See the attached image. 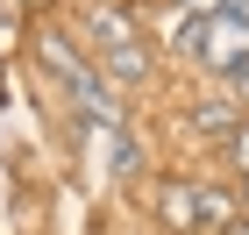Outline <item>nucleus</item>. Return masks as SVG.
Wrapping results in <instances>:
<instances>
[{
	"label": "nucleus",
	"instance_id": "nucleus-4",
	"mask_svg": "<svg viewBox=\"0 0 249 235\" xmlns=\"http://www.w3.org/2000/svg\"><path fill=\"white\" fill-rule=\"evenodd\" d=\"M36 57L50 64V72H57V78H64V93H71L78 78L93 72V64H86V57H78V50H71V36H57V29H43V36H36Z\"/></svg>",
	"mask_w": 249,
	"mask_h": 235
},
{
	"label": "nucleus",
	"instance_id": "nucleus-7",
	"mask_svg": "<svg viewBox=\"0 0 249 235\" xmlns=\"http://www.w3.org/2000/svg\"><path fill=\"white\" fill-rule=\"evenodd\" d=\"M199 228L228 235V228H235V199H228V193H213V185H199Z\"/></svg>",
	"mask_w": 249,
	"mask_h": 235
},
{
	"label": "nucleus",
	"instance_id": "nucleus-5",
	"mask_svg": "<svg viewBox=\"0 0 249 235\" xmlns=\"http://www.w3.org/2000/svg\"><path fill=\"white\" fill-rule=\"evenodd\" d=\"M157 214L171 221V228H199V185H164Z\"/></svg>",
	"mask_w": 249,
	"mask_h": 235
},
{
	"label": "nucleus",
	"instance_id": "nucleus-8",
	"mask_svg": "<svg viewBox=\"0 0 249 235\" xmlns=\"http://www.w3.org/2000/svg\"><path fill=\"white\" fill-rule=\"evenodd\" d=\"M135 164H142V150H135V143H128V136H121V143H114V171H121V178H128V171H135Z\"/></svg>",
	"mask_w": 249,
	"mask_h": 235
},
{
	"label": "nucleus",
	"instance_id": "nucleus-9",
	"mask_svg": "<svg viewBox=\"0 0 249 235\" xmlns=\"http://www.w3.org/2000/svg\"><path fill=\"white\" fill-rule=\"evenodd\" d=\"M221 7H228V0H185V15H192V21H213Z\"/></svg>",
	"mask_w": 249,
	"mask_h": 235
},
{
	"label": "nucleus",
	"instance_id": "nucleus-1",
	"mask_svg": "<svg viewBox=\"0 0 249 235\" xmlns=\"http://www.w3.org/2000/svg\"><path fill=\"white\" fill-rule=\"evenodd\" d=\"M199 64L207 72H242L249 64V21L235 7H221L213 21H199Z\"/></svg>",
	"mask_w": 249,
	"mask_h": 235
},
{
	"label": "nucleus",
	"instance_id": "nucleus-3",
	"mask_svg": "<svg viewBox=\"0 0 249 235\" xmlns=\"http://www.w3.org/2000/svg\"><path fill=\"white\" fill-rule=\"evenodd\" d=\"M157 64H150V50L142 43H121V50H100V78L107 86H142Z\"/></svg>",
	"mask_w": 249,
	"mask_h": 235
},
{
	"label": "nucleus",
	"instance_id": "nucleus-6",
	"mask_svg": "<svg viewBox=\"0 0 249 235\" xmlns=\"http://www.w3.org/2000/svg\"><path fill=\"white\" fill-rule=\"evenodd\" d=\"M235 128H242V107H235V100H199V136L228 143Z\"/></svg>",
	"mask_w": 249,
	"mask_h": 235
},
{
	"label": "nucleus",
	"instance_id": "nucleus-10",
	"mask_svg": "<svg viewBox=\"0 0 249 235\" xmlns=\"http://www.w3.org/2000/svg\"><path fill=\"white\" fill-rule=\"evenodd\" d=\"M228 150H235V164L249 171V128H235V136H228Z\"/></svg>",
	"mask_w": 249,
	"mask_h": 235
},
{
	"label": "nucleus",
	"instance_id": "nucleus-11",
	"mask_svg": "<svg viewBox=\"0 0 249 235\" xmlns=\"http://www.w3.org/2000/svg\"><path fill=\"white\" fill-rule=\"evenodd\" d=\"M228 235H249V221H235V228H228Z\"/></svg>",
	"mask_w": 249,
	"mask_h": 235
},
{
	"label": "nucleus",
	"instance_id": "nucleus-2",
	"mask_svg": "<svg viewBox=\"0 0 249 235\" xmlns=\"http://www.w3.org/2000/svg\"><path fill=\"white\" fill-rule=\"evenodd\" d=\"M78 29H86V43H93V50H121V43H135L128 7H86V15H78Z\"/></svg>",
	"mask_w": 249,
	"mask_h": 235
}]
</instances>
